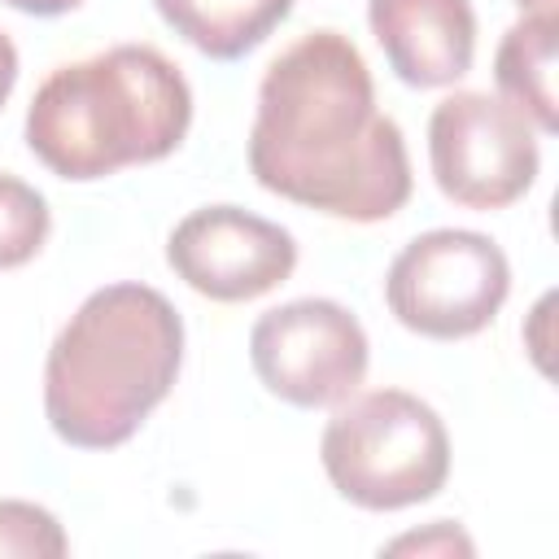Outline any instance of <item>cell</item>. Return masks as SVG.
<instances>
[{"mask_svg":"<svg viewBox=\"0 0 559 559\" xmlns=\"http://www.w3.org/2000/svg\"><path fill=\"white\" fill-rule=\"evenodd\" d=\"M249 170L266 192L349 223H380L411 201L402 127L376 109L371 70L349 35L310 31L266 66Z\"/></svg>","mask_w":559,"mask_h":559,"instance_id":"cell-1","label":"cell"},{"mask_svg":"<svg viewBox=\"0 0 559 559\" xmlns=\"http://www.w3.org/2000/svg\"><path fill=\"white\" fill-rule=\"evenodd\" d=\"M162 22L214 61L253 52L288 13L293 0H153Z\"/></svg>","mask_w":559,"mask_h":559,"instance_id":"cell-11","label":"cell"},{"mask_svg":"<svg viewBox=\"0 0 559 559\" xmlns=\"http://www.w3.org/2000/svg\"><path fill=\"white\" fill-rule=\"evenodd\" d=\"M70 550L66 528L57 515L39 502L0 498V559L4 555H31V559H61Z\"/></svg>","mask_w":559,"mask_h":559,"instance_id":"cell-13","label":"cell"},{"mask_svg":"<svg viewBox=\"0 0 559 559\" xmlns=\"http://www.w3.org/2000/svg\"><path fill=\"white\" fill-rule=\"evenodd\" d=\"M389 555H402V550H441V555H454V550H463V555H472V542L450 524V520H437L428 533H406V537H397V542H389L384 546Z\"/></svg>","mask_w":559,"mask_h":559,"instance_id":"cell-14","label":"cell"},{"mask_svg":"<svg viewBox=\"0 0 559 559\" xmlns=\"http://www.w3.org/2000/svg\"><path fill=\"white\" fill-rule=\"evenodd\" d=\"M192 122L179 66L153 44H118L57 66L26 109L31 153L61 179L87 183L170 157Z\"/></svg>","mask_w":559,"mask_h":559,"instance_id":"cell-3","label":"cell"},{"mask_svg":"<svg viewBox=\"0 0 559 559\" xmlns=\"http://www.w3.org/2000/svg\"><path fill=\"white\" fill-rule=\"evenodd\" d=\"M367 22L406 87H450L472 70V0H367Z\"/></svg>","mask_w":559,"mask_h":559,"instance_id":"cell-9","label":"cell"},{"mask_svg":"<svg viewBox=\"0 0 559 559\" xmlns=\"http://www.w3.org/2000/svg\"><path fill=\"white\" fill-rule=\"evenodd\" d=\"M515 4H520L524 13H537V9H555L559 0H515Z\"/></svg>","mask_w":559,"mask_h":559,"instance_id":"cell-17","label":"cell"},{"mask_svg":"<svg viewBox=\"0 0 559 559\" xmlns=\"http://www.w3.org/2000/svg\"><path fill=\"white\" fill-rule=\"evenodd\" d=\"M555 39H559V13L537 9L507 26L498 52H493V79L502 100H511L542 135L559 131L555 109Z\"/></svg>","mask_w":559,"mask_h":559,"instance_id":"cell-10","label":"cell"},{"mask_svg":"<svg viewBox=\"0 0 559 559\" xmlns=\"http://www.w3.org/2000/svg\"><path fill=\"white\" fill-rule=\"evenodd\" d=\"M4 4L17 9V13H31V17H57V13L79 9L83 0H4Z\"/></svg>","mask_w":559,"mask_h":559,"instance_id":"cell-16","label":"cell"},{"mask_svg":"<svg viewBox=\"0 0 559 559\" xmlns=\"http://www.w3.org/2000/svg\"><path fill=\"white\" fill-rule=\"evenodd\" d=\"M319 459L332 489L362 511L428 502L450 476V432L441 415L406 389H371L336 402Z\"/></svg>","mask_w":559,"mask_h":559,"instance_id":"cell-4","label":"cell"},{"mask_svg":"<svg viewBox=\"0 0 559 559\" xmlns=\"http://www.w3.org/2000/svg\"><path fill=\"white\" fill-rule=\"evenodd\" d=\"M183 362V319L148 284L96 288L44 362V415L74 450H114L166 402Z\"/></svg>","mask_w":559,"mask_h":559,"instance_id":"cell-2","label":"cell"},{"mask_svg":"<svg viewBox=\"0 0 559 559\" xmlns=\"http://www.w3.org/2000/svg\"><path fill=\"white\" fill-rule=\"evenodd\" d=\"M166 262L210 301H253L293 275L297 240L288 227L240 205H201L175 223Z\"/></svg>","mask_w":559,"mask_h":559,"instance_id":"cell-8","label":"cell"},{"mask_svg":"<svg viewBox=\"0 0 559 559\" xmlns=\"http://www.w3.org/2000/svg\"><path fill=\"white\" fill-rule=\"evenodd\" d=\"M428 162L454 205L502 210L537 179V127L502 96L450 92L428 118Z\"/></svg>","mask_w":559,"mask_h":559,"instance_id":"cell-6","label":"cell"},{"mask_svg":"<svg viewBox=\"0 0 559 559\" xmlns=\"http://www.w3.org/2000/svg\"><path fill=\"white\" fill-rule=\"evenodd\" d=\"M511 293L507 253L467 227L415 236L384 271L389 314L432 341H463L493 323Z\"/></svg>","mask_w":559,"mask_h":559,"instance_id":"cell-5","label":"cell"},{"mask_svg":"<svg viewBox=\"0 0 559 559\" xmlns=\"http://www.w3.org/2000/svg\"><path fill=\"white\" fill-rule=\"evenodd\" d=\"M13 83H17V48H13V39L0 31V109H4L9 92H13Z\"/></svg>","mask_w":559,"mask_h":559,"instance_id":"cell-15","label":"cell"},{"mask_svg":"<svg viewBox=\"0 0 559 559\" xmlns=\"http://www.w3.org/2000/svg\"><path fill=\"white\" fill-rule=\"evenodd\" d=\"M48 227H52V214H48L44 192L0 170V271L26 266L44 249Z\"/></svg>","mask_w":559,"mask_h":559,"instance_id":"cell-12","label":"cell"},{"mask_svg":"<svg viewBox=\"0 0 559 559\" xmlns=\"http://www.w3.org/2000/svg\"><path fill=\"white\" fill-rule=\"evenodd\" d=\"M367 332L332 297H297L258 314L249 362L258 380L288 406L314 411L358 393L367 376Z\"/></svg>","mask_w":559,"mask_h":559,"instance_id":"cell-7","label":"cell"}]
</instances>
